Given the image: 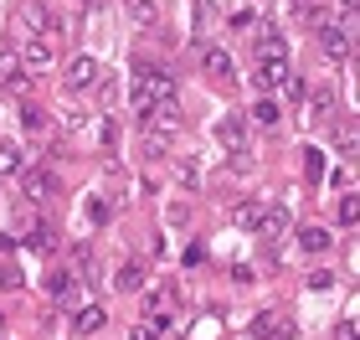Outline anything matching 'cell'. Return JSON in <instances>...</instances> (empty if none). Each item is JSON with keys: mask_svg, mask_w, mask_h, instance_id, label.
Masks as SVG:
<instances>
[{"mask_svg": "<svg viewBox=\"0 0 360 340\" xmlns=\"http://www.w3.org/2000/svg\"><path fill=\"white\" fill-rule=\"evenodd\" d=\"M304 170H309V181H319V175H324V155L319 150H304Z\"/></svg>", "mask_w": 360, "mask_h": 340, "instance_id": "cell-24", "label": "cell"}, {"mask_svg": "<svg viewBox=\"0 0 360 340\" xmlns=\"http://www.w3.org/2000/svg\"><path fill=\"white\" fill-rule=\"evenodd\" d=\"M129 340H165V335H160V325H150V320H139V325L129 330Z\"/></svg>", "mask_w": 360, "mask_h": 340, "instance_id": "cell-26", "label": "cell"}, {"mask_svg": "<svg viewBox=\"0 0 360 340\" xmlns=\"http://www.w3.org/2000/svg\"><path fill=\"white\" fill-rule=\"evenodd\" d=\"M340 150L355 155V129H350V124H340Z\"/></svg>", "mask_w": 360, "mask_h": 340, "instance_id": "cell-30", "label": "cell"}, {"mask_svg": "<svg viewBox=\"0 0 360 340\" xmlns=\"http://www.w3.org/2000/svg\"><path fill=\"white\" fill-rule=\"evenodd\" d=\"M21 191H26V201H52L57 196V175L52 170H21Z\"/></svg>", "mask_w": 360, "mask_h": 340, "instance_id": "cell-3", "label": "cell"}, {"mask_svg": "<svg viewBox=\"0 0 360 340\" xmlns=\"http://www.w3.org/2000/svg\"><path fill=\"white\" fill-rule=\"evenodd\" d=\"M263 206H268V201H257V196H252V201H242L237 212H232V222H237V227H248V232H257V222H263Z\"/></svg>", "mask_w": 360, "mask_h": 340, "instance_id": "cell-16", "label": "cell"}, {"mask_svg": "<svg viewBox=\"0 0 360 340\" xmlns=\"http://www.w3.org/2000/svg\"><path fill=\"white\" fill-rule=\"evenodd\" d=\"M144 320L160 325V330H170V320H175V289L170 284H160V289L144 294Z\"/></svg>", "mask_w": 360, "mask_h": 340, "instance_id": "cell-1", "label": "cell"}, {"mask_svg": "<svg viewBox=\"0 0 360 340\" xmlns=\"http://www.w3.org/2000/svg\"><path fill=\"white\" fill-rule=\"evenodd\" d=\"M283 83H288V57H263L257 62V88L263 93H278Z\"/></svg>", "mask_w": 360, "mask_h": 340, "instance_id": "cell-6", "label": "cell"}, {"mask_svg": "<svg viewBox=\"0 0 360 340\" xmlns=\"http://www.w3.org/2000/svg\"><path fill=\"white\" fill-rule=\"evenodd\" d=\"M252 335L257 340H288L293 335V320L288 315H257L252 320Z\"/></svg>", "mask_w": 360, "mask_h": 340, "instance_id": "cell-7", "label": "cell"}, {"mask_svg": "<svg viewBox=\"0 0 360 340\" xmlns=\"http://www.w3.org/2000/svg\"><path fill=\"white\" fill-rule=\"evenodd\" d=\"M21 129H26V134H46V129H52V124H46V113L37 108V103H21Z\"/></svg>", "mask_w": 360, "mask_h": 340, "instance_id": "cell-18", "label": "cell"}, {"mask_svg": "<svg viewBox=\"0 0 360 340\" xmlns=\"http://www.w3.org/2000/svg\"><path fill=\"white\" fill-rule=\"evenodd\" d=\"M330 248H335L330 227H299V253H309V258H319V253H330Z\"/></svg>", "mask_w": 360, "mask_h": 340, "instance_id": "cell-8", "label": "cell"}, {"mask_svg": "<svg viewBox=\"0 0 360 340\" xmlns=\"http://www.w3.org/2000/svg\"><path fill=\"white\" fill-rule=\"evenodd\" d=\"M257 52H263V57H288V46H283V37H278V31H263Z\"/></svg>", "mask_w": 360, "mask_h": 340, "instance_id": "cell-22", "label": "cell"}, {"mask_svg": "<svg viewBox=\"0 0 360 340\" xmlns=\"http://www.w3.org/2000/svg\"><path fill=\"white\" fill-rule=\"evenodd\" d=\"M201 73L211 77V83H237V62L221 52V46H206L201 52Z\"/></svg>", "mask_w": 360, "mask_h": 340, "instance_id": "cell-2", "label": "cell"}, {"mask_svg": "<svg viewBox=\"0 0 360 340\" xmlns=\"http://www.w3.org/2000/svg\"><path fill=\"white\" fill-rule=\"evenodd\" d=\"M21 248H31V253H52V227L37 222V227H31V232L21 237Z\"/></svg>", "mask_w": 360, "mask_h": 340, "instance_id": "cell-20", "label": "cell"}, {"mask_svg": "<svg viewBox=\"0 0 360 340\" xmlns=\"http://www.w3.org/2000/svg\"><path fill=\"white\" fill-rule=\"evenodd\" d=\"M88 217H93V222H108V206H103V201L93 196V201H88Z\"/></svg>", "mask_w": 360, "mask_h": 340, "instance_id": "cell-31", "label": "cell"}, {"mask_svg": "<svg viewBox=\"0 0 360 340\" xmlns=\"http://www.w3.org/2000/svg\"><path fill=\"white\" fill-rule=\"evenodd\" d=\"M217 139H221L232 155L248 150V119H237V113H232V119H221V124H217Z\"/></svg>", "mask_w": 360, "mask_h": 340, "instance_id": "cell-9", "label": "cell"}, {"mask_svg": "<svg viewBox=\"0 0 360 340\" xmlns=\"http://www.w3.org/2000/svg\"><path fill=\"white\" fill-rule=\"evenodd\" d=\"M21 26H26V31H37V37H57V31H62V26L52 21V11L41 6V0H31V6H21Z\"/></svg>", "mask_w": 360, "mask_h": 340, "instance_id": "cell-5", "label": "cell"}, {"mask_svg": "<svg viewBox=\"0 0 360 340\" xmlns=\"http://www.w3.org/2000/svg\"><path fill=\"white\" fill-rule=\"evenodd\" d=\"M0 83H11V88L26 83V77H21V57H15L11 46H0Z\"/></svg>", "mask_w": 360, "mask_h": 340, "instance_id": "cell-15", "label": "cell"}, {"mask_svg": "<svg viewBox=\"0 0 360 340\" xmlns=\"http://www.w3.org/2000/svg\"><path fill=\"white\" fill-rule=\"evenodd\" d=\"M11 175H21V150L11 139H0V181H11Z\"/></svg>", "mask_w": 360, "mask_h": 340, "instance_id": "cell-19", "label": "cell"}, {"mask_svg": "<svg viewBox=\"0 0 360 340\" xmlns=\"http://www.w3.org/2000/svg\"><path fill=\"white\" fill-rule=\"evenodd\" d=\"M252 119H257V124H278V119H283V108H278L273 99H263V103L252 108Z\"/></svg>", "mask_w": 360, "mask_h": 340, "instance_id": "cell-23", "label": "cell"}, {"mask_svg": "<svg viewBox=\"0 0 360 340\" xmlns=\"http://www.w3.org/2000/svg\"><path fill=\"white\" fill-rule=\"evenodd\" d=\"M180 181H186V186H195V181H201V170H195V160H180Z\"/></svg>", "mask_w": 360, "mask_h": 340, "instance_id": "cell-29", "label": "cell"}, {"mask_svg": "<svg viewBox=\"0 0 360 340\" xmlns=\"http://www.w3.org/2000/svg\"><path fill=\"white\" fill-rule=\"evenodd\" d=\"M340 222H345V227H355V222H360V201H355V196L340 201Z\"/></svg>", "mask_w": 360, "mask_h": 340, "instance_id": "cell-27", "label": "cell"}, {"mask_svg": "<svg viewBox=\"0 0 360 340\" xmlns=\"http://www.w3.org/2000/svg\"><path fill=\"white\" fill-rule=\"evenodd\" d=\"M0 289H21V268L15 263H0Z\"/></svg>", "mask_w": 360, "mask_h": 340, "instance_id": "cell-28", "label": "cell"}, {"mask_svg": "<svg viewBox=\"0 0 360 340\" xmlns=\"http://www.w3.org/2000/svg\"><path fill=\"white\" fill-rule=\"evenodd\" d=\"M113 284H119L124 294H129V289H144V263H139V258H129V263H119V273H113Z\"/></svg>", "mask_w": 360, "mask_h": 340, "instance_id": "cell-14", "label": "cell"}, {"mask_svg": "<svg viewBox=\"0 0 360 340\" xmlns=\"http://www.w3.org/2000/svg\"><path fill=\"white\" fill-rule=\"evenodd\" d=\"M124 6H129V15H134L139 26H155V21H160V6H155V0H124Z\"/></svg>", "mask_w": 360, "mask_h": 340, "instance_id": "cell-21", "label": "cell"}, {"mask_svg": "<svg viewBox=\"0 0 360 340\" xmlns=\"http://www.w3.org/2000/svg\"><path fill=\"white\" fill-rule=\"evenodd\" d=\"M288 227V206H263V222H257V232H268V237H278Z\"/></svg>", "mask_w": 360, "mask_h": 340, "instance_id": "cell-17", "label": "cell"}, {"mask_svg": "<svg viewBox=\"0 0 360 340\" xmlns=\"http://www.w3.org/2000/svg\"><path fill=\"white\" fill-rule=\"evenodd\" d=\"M350 42H355V37H345L340 26H330V21L319 26V46H324V52H330L335 62H345V57H350Z\"/></svg>", "mask_w": 360, "mask_h": 340, "instance_id": "cell-10", "label": "cell"}, {"mask_svg": "<svg viewBox=\"0 0 360 340\" xmlns=\"http://www.w3.org/2000/svg\"><path fill=\"white\" fill-rule=\"evenodd\" d=\"M330 108H335V88H319V93H314V119H324Z\"/></svg>", "mask_w": 360, "mask_h": 340, "instance_id": "cell-25", "label": "cell"}, {"mask_svg": "<svg viewBox=\"0 0 360 340\" xmlns=\"http://www.w3.org/2000/svg\"><path fill=\"white\" fill-rule=\"evenodd\" d=\"M26 62V68H52V42L46 37H31V42H21V52H15Z\"/></svg>", "mask_w": 360, "mask_h": 340, "instance_id": "cell-11", "label": "cell"}, {"mask_svg": "<svg viewBox=\"0 0 360 340\" xmlns=\"http://www.w3.org/2000/svg\"><path fill=\"white\" fill-rule=\"evenodd\" d=\"M72 284H77L72 268H52V279H46V294H52L57 304H68V299H72Z\"/></svg>", "mask_w": 360, "mask_h": 340, "instance_id": "cell-13", "label": "cell"}, {"mask_svg": "<svg viewBox=\"0 0 360 340\" xmlns=\"http://www.w3.org/2000/svg\"><path fill=\"white\" fill-rule=\"evenodd\" d=\"M103 325H108L103 304H83V310H72V330L77 335H93V330H103Z\"/></svg>", "mask_w": 360, "mask_h": 340, "instance_id": "cell-12", "label": "cell"}, {"mask_svg": "<svg viewBox=\"0 0 360 340\" xmlns=\"http://www.w3.org/2000/svg\"><path fill=\"white\" fill-rule=\"evenodd\" d=\"M0 330H6V315H0Z\"/></svg>", "mask_w": 360, "mask_h": 340, "instance_id": "cell-32", "label": "cell"}, {"mask_svg": "<svg viewBox=\"0 0 360 340\" xmlns=\"http://www.w3.org/2000/svg\"><path fill=\"white\" fill-rule=\"evenodd\" d=\"M98 88V62L93 57H72L68 62V93H88Z\"/></svg>", "mask_w": 360, "mask_h": 340, "instance_id": "cell-4", "label": "cell"}]
</instances>
